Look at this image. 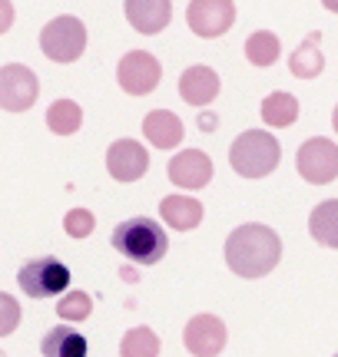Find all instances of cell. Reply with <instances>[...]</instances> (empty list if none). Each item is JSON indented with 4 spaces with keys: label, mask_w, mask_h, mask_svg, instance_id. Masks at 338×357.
<instances>
[{
    "label": "cell",
    "mask_w": 338,
    "mask_h": 357,
    "mask_svg": "<svg viewBox=\"0 0 338 357\" xmlns=\"http://www.w3.org/2000/svg\"><path fill=\"white\" fill-rule=\"evenodd\" d=\"M246 56L252 66H272L282 56V43H279V37L272 30H256L246 40Z\"/></svg>",
    "instance_id": "obj_22"
},
{
    "label": "cell",
    "mask_w": 338,
    "mask_h": 357,
    "mask_svg": "<svg viewBox=\"0 0 338 357\" xmlns=\"http://www.w3.org/2000/svg\"><path fill=\"white\" fill-rule=\"evenodd\" d=\"M40 351H43V357H87V337L73 331L70 324H57L43 334Z\"/></svg>",
    "instance_id": "obj_17"
},
{
    "label": "cell",
    "mask_w": 338,
    "mask_h": 357,
    "mask_svg": "<svg viewBox=\"0 0 338 357\" xmlns=\"http://www.w3.org/2000/svg\"><path fill=\"white\" fill-rule=\"evenodd\" d=\"M40 50L50 56L53 63H77L87 50V26L77 17H53L50 24L40 30Z\"/></svg>",
    "instance_id": "obj_4"
},
{
    "label": "cell",
    "mask_w": 338,
    "mask_h": 357,
    "mask_svg": "<svg viewBox=\"0 0 338 357\" xmlns=\"http://www.w3.org/2000/svg\"><path fill=\"white\" fill-rule=\"evenodd\" d=\"M40 83L37 73L24 63H7L0 66V109L7 113H24L37 102Z\"/></svg>",
    "instance_id": "obj_6"
},
{
    "label": "cell",
    "mask_w": 338,
    "mask_h": 357,
    "mask_svg": "<svg viewBox=\"0 0 338 357\" xmlns=\"http://www.w3.org/2000/svg\"><path fill=\"white\" fill-rule=\"evenodd\" d=\"M226 337H229V331L216 314H196L182 331V344L193 357H219L226 347Z\"/></svg>",
    "instance_id": "obj_10"
},
{
    "label": "cell",
    "mask_w": 338,
    "mask_h": 357,
    "mask_svg": "<svg viewBox=\"0 0 338 357\" xmlns=\"http://www.w3.org/2000/svg\"><path fill=\"white\" fill-rule=\"evenodd\" d=\"M93 229H96V215L90 208H70L64 215V231L70 238H87L93 235Z\"/></svg>",
    "instance_id": "obj_25"
},
{
    "label": "cell",
    "mask_w": 338,
    "mask_h": 357,
    "mask_svg": "<svg viewBox=\"0 0 338 357\" xmlns=\"http://www.w3.org/2000/svg\"><path fill=\"white\" fill-rule=\"evenodd\" d=\"M288 70H292V77H299V79H312V77H318V73L325 70V56H322V33H318V30H315L312 37L302 40V47L288 56Z\"/></svg>",
    "instance_id": "obj_18"
},
{
    "label": "cell",
    "mask_w": 338,
    "mask_h": 357,
    "mask_svg": "<svg viewBox=\"0 0 338 357\" xmlns=\"http://www.w3.org/2000/svg\"><path fill=\"white\" fill-rule=\"evenodd\" d=\"M159 215H163V222H166L169 229L189 231L203 222V205L193 195H166L159 202Z\"/></svg>",
    "instance_id": "obj_16"
},
{
    "label": "cell",
    "mask_w": 338,
    "mask_h": 357,
    "mask_svg": "<svg viewBox=\"0 0 338 357\" xmlns=\"http://www.w3.org/2000/svg\"><path fill=\"white\" fill-rule=\"evenodd\" d=\"M47 126L57 136H73L80 126H83V109H80L73 100H57L47 109Z\"/></svg>",
    "instance_id": "obj_21"
},
{
    "label": "cell",
    "mask_w": 338,
    "mask_h": 357,
    "mask_svg": "<svg viewBox=\"0 0 338 357\" xmlns=\"http://www.w3.org/2000/svg\"><path fill=\"white\" fill-rule=\"evenodd\" d=\"M279 159H282L279 139L269 136L265 129H246V132L235 136V142L229 146V166L242 178L269 176V172H275Z\"/></svg>",
    "instance_id": "obj_3"
},
{
    "label": "cell",
    "mask_w": 338,
    "mask_h": 357,
    "mask_svg": "<svg viewBox=\"0 0 338 357\" xmlns=\"http://www.w3.org/2000/svg\"><path fill=\"white\" fill-rule=\"evenodd\" d=\"M179 96L189 106H206L219 96V73L212 66H189L179 77Z\"/></svg>",
    "instance_id": "obj_14"
},
{
    "label": "cell",
    "mask_w": 338,
    "mask_h": 357,
    "mask_svg": "<svg viewBox=\"0 0 338 357\" xmlns=\"http://www.w3.org/2000/svg\"><path fill=\"white\" fill-rule=\"evenodd\" d=\"M282 258V238L269 225H239L226 238V265L233 268L239 278H262L269 275Z\"/></svg>",
    "instance_id": "obj_1"
},
{
    "label": "cell",
    "mask_w": 338,
    "mask_h": 357,
    "mask_svg": "<svg viewBox=\"0 0 338 357\" xmlns=\"http://www.w3.org/2000/svg\"><path fill=\"white\" fill-rule=\"evenodd\" d=\"M159 79H163V63L146 50H130L117 66V83L126 89L130 96L153 93V89L159 86Z\"/></svg>",
    "instance_id": "obj_7"
},
{
    "label": "cell",
    "mask_w": 338,
    "mask_h": 357,
    "mask_svg": "<svg viewBox=\"0 0 338 357\" xmlns=\"http://www.w3.org/2000/svg\"><path fill=\"white\" fill-rule=\"evenodd\" d=\"M309 229H312V238L325 248H338V199H328L312 212L309 218Z\"/></svg>",
    "instance_id": "obj_20"
},
{
    "label": "cell",
    "mask_w": 338,
    "mask_h": 357,
    "mask_svg": "<svg viewBox=\"0 0 338 357\" xmlns=\"http://www.w3.org/2000/svg\"><path fill=\"white\" fill-rule=\"evenodd\" d=\"M17 284L20 291L30 298H50V294L66 291L70 284V268L60 258H34L17 271Z\"/></svg>",
    "instance_id": "obj_5"
},
{
    "label": "cell",
    "mask_w": 338,
    "mask_h": 357,
    "mask_svg": "<svg viewBox=\"0 0 338 357\" xmlns=\"http://www.w3.org/2000/svg\"><path fill=\"white\" fill-rule=\"evenodd\" d=\"M106 169L117 182H136L149 169V153L136 139H117L106 153Z\"/></svg>",
    "instance_id": "obj_11"
},
{
    "label": "cell",
    "mask_w": 338,
    "mask_h": 357,
    "mask_svg": "<svg viewBox=\"0 0 338 357\" xmlns=\"http://www.w3.org/2000/svg\"><path fill=\"white\" fill-rule=\"evenodd\" d=\"M169 182L176 189H203L209 178H212V159L199 149H182L169 159Z\"/></svg>",
    "instance_id": "obj_12"
},
{
    "label": "cell",
    "mask_w": 338,
    "mask_h": 357,
    "mask_svg": "<svg viewBox=\"0 0 338 357\" xmlns=\"http://www.w3.org/2000/svg\"><path fill=\"white\" fill-rule=\"evenodd\" d=\"M93 311V298L87 291H66L57 301V314L64 321H87Z\"/></svg>",
    "instance_id": "obj_24"
},
{
    "label": "cell",
    "mask_w": 338,
    "mask_h": 357,
    "mask_svg": "<svg viewBox=\"0 0 338 357\" xmlns=\"http://www.w3.org/2000/svg\"><path fill=\"white\" fill-rule=\"evenodd\" d=\"M143 136L156 149H176L186 136V129H182L179 116L169 113V109H153V113H146L143 119Z\"/></svg>",
    "instance_id": "obj_15"
},
{
    "label": "cell",
    "mask_w": 338,
    "mask_h": 357,
    "mask_svg": "<svg viewBox=\"0 0 338 357\" xmlns=\"http://www.w3.org/2000/svg\"><path fill=\"white\" fill-rule=\"evenodd\" d=\"M123 13H126V20L133 24V30L153 37L159 30H166L169 17H172V7H169V0H126Z\"/></svg>",
    "instance_id": "obj_13"
},
{
    "label": "cell",
    "mask_w": 338,
    "mask_h": 357,
    "mask_svg": "<svg viewBox=\"0 0 338 357\" xmlns=\"http://www.w3.org/2000/svg\"><path fill=\"white\" fill-rule=\"evenodd\" d=\"M119 357H159V337L149 328H133L119 341Z\"/></svg>",
    "instance_id": "obj_23"
},
{
    "label": "cell",
    "mask_w": 338,
    "mask_h": 357,
    "mask_svg": "<svg viewBox=\"0 0 338 357\" xmlns=\"http://www.w3.org/2000/svg\"><path fill=\"white\" fill-rule=\"evenodd\" d=\"M262 119H265V126H275V129L292 126V123L299 119V100H295L292 93H286V89L269 93V96L262 100Z\"/></svg>",
    "instance_id": "obj_19"
},
{
    "label": "cell",
    "mask_w": 338,
    "mask_h": 357,
    "mask_svg": "<svg viewBox=\"0 0 338 357\" xmlns=\"http://www.w3.org/2000/svg\"><path fill=\"white\" fill-rule=\"evenodd\" d=\"M186 20L196 37L216 40L235 24V3L233 0H193L186 10Z\"/></svg>",
    "instance_id": "obj_9"
},
{
    "label": "cell",
    "mask_w": 338,
    "mask_h": 357,
    "mask_svg": "<svg viewBox=\"0 0 338 357\" xmlns=\"http://www.w3.org/2000/svg\"><path fill=\"white\" fill-rule=\"evenodd\" d=\"M113 248H117L119 255L133 258L136 265H156L166 255L169 238H166V229L159 225L156 218L136 215V218L119 222L117 229H113Z\"/></svg>",
    "instance_id": "obj_2"
},
{
    "label": "cell",
    "mask_w": 338,
    "mask_h": 357,
    "mask_svg": "<svg viewBox=\"0 0 338 357\" xmlns=\"http://www.w3.org/2000/svg\"><path fill=\"white\" fill-rule=\"evenodd\" d=\"M199 126H203V129H212V126H216V119H212V116H206V113H203V116H199Z\"/></svg>",
    "instance_id": "obj_28"
},
{
    "label": "cell",
    "mask_w": 338,
    "mask_h": 357,
    "mask_svg": "<svg viewBox=\"0 0 338 357\" xmlns=\"http://www.w3.org/2000/svg\"><path fill=\"white\" fill-rule=\"evenodd\" d=\"M299 176L312 185H328L338 176V146L332 139H309L302 142L299 155H295Z\"/></svg>",
    "instance_id": "obj_8"
},
{
    "label": "cell",
    "mask_w": 338,
    "mask_h": 357,
    "mask_svg": "<svg viewBox=\"0 0 338 357\" xmlns=\"http://www.w3.org/2000/svg\"><path fill=\"white\" fill-rule=\"evenodd\" d=\"M24 321V311H20V301L13 294H3L0 291V337L17 331V324Z\"/></svg>",
    "instance_id": "obj_26"
},
{
    "label": "cell",
    "mask_w": 338,
    "mask_h": 357,
    "mask_svg": "<svg viewBox=\"0 0 338 357\" xmlns=\"http://www.w3.org/2000/svg\"><path fill=\"white\" fill-rule=\"evenodd\" d=\"M13 24V3L10 0H0V33H7Z\"/></svg>",
    "instance_id": "obj_27"
},
{
    "label": "cell",
    "mask_w": 338,
    "mask_h": 357,
    "mask_svg": "<svg viewBox=\"0 0 338 357\" xmlns=\"http://www.w3.org/2000/svg\"><path fill=\"white\" fill-rule=\"evenodd\" d=\"M0 357H7V354H3V351H0Z\"/></svg>",
    "instance_id": "obj_29"
}]
</instances>
